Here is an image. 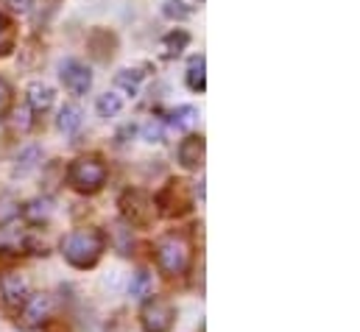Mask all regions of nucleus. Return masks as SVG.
<instances>
[{
	"instance_id": "1",
	"label": "nucleus",
	"mask_w": 360,
	"mask_h": 332,
	"mask_svg": "<svg viewBox=\"0 0 360 332\" xmlns=\"http://www.w3.org/2000/svg\"><path fill=\"white\" fill-rule=\"evenodd\" d=\"M101 251H103V235L98 229H79V232L65 235V241H62L65 260L76 268H92L98 262Z\"/></svg>"
},
{
	"instance_id": "10",
	"label": "nucleus",
	"mask_w": 360,
	"mask_h": 332,
	"mask_svg": "<svg viewBox=\"0 0 360 332\" xmlns=\"http://www.w3.org/2000/svg\"><path fill=\"white\" fill-rule=\"evenodd\" d=\"M179 162L187 170H195L204 162V137H187L179 146Z\"/></svg>"
},
{
	"instance_id": "17",
	"label": "nucleus",
	"mask_w": 360,
	"mask_h": 332,
	"mask_svg": "<svg viewBox=\"0 0 360 332\" xmlns=\"http://www.w3.org/2000/svg\"><path fill=\"white\" fill-rule=\"evenodd\" d=\"M14 39H17V34H14V23H11L8 17H3V14H0V56L11 53Z\"/></svg>"
},
{
	"instance_id": "14",
	"label": "nucleus",
	"mask_w": 360,
	"mask_h": 332,
	"mask_svg": "<svg viewBox=\"0 0 360 332\" xmlns=\"http://www.w3.org/2000/svg\"><path fill=\"white\" fill-rule=\"evenodd\" d=\"M187 42H190V37H187L184 31H174V34H168V37L162 39V53H165V56H179L181 51L187 48Z\"/></svg>"
},
{
	"instance_id": "16",
	"label": "nucleus",
	"mask_w": 360,
	"mask_h": 332,
	"mask_svg": "<svg viewBox=\"0 0 360 332\" xmlns=\"http://www.w3.org/2000/svg\"><path fill=\"white\" fill-rule=\"evenodd\" d=\"M148 290H151V276H148V271H137V274L131 276V282H129V296H131V299H143V296H148Z\"/></svg>"
},
{
	"instance_id": "4",
	"label": "nucleus",
	"mask_w": 360,
	"mask_h": 332,
	"mask_svg": "<svg viewBox=\"0 0 360 332\" xmlns=\"http://www.w3.org/2000/svg\"><path fill=\"white\" fill-rule=\"evenodd\" d=\"M120 210H123V215H126V221H129L131 226H148L151 218H154V201H151L146 193H140V190L123 193Z\"/></svg>"
},
{
	"instance_id": "26",
	"label": "nucleus",
	"mask_w": 360,
	"mask_h": 332,
	"mask_svg": "<svg viewBox=\"0 0 360 332\" xmlns=\"http://www.w3.org/2000/svg\"><path fill=\"white\" fill-rule=\"evenodd\" d=\"M14 11H20V14H28L31 11V6H34V0H6Z\"/></svg>"
},
{
	"instance_id": "25",
	"label": "nucleus",
	"mask_w": 360,
	"mask_h": 332,
	"mask_svg": "<svg viewBox=\"0 0 360 332\" xmlns=\"http://www.w3.org/2000/svg\"><path fill=\"white\" fill-rule=\"evenodd\" d=\"M14 120V126H20V129H28L31 126V117H28V109H14V115H11Z\"/></svg>"
},
{
	"instance_id": "8",
	"label": "nucleus",
	"mask_w": 360,
	"mask_h": 332,
	"mask_svg": "<svg viewBox=\"0 0 360 332\" xmlns=\"http://www.w3.org/2000/svg\"><path fill=\"white\" fill-rule=\"evenodd\" d=\"M62 84L73 92V95H87V89L92 87V73L87 65H82V62H76V59H68L65 65H62Z\"/></svg>"
},
{
	"instance_id": "2",
	"label": "nucleus",
	"mask_w": 360,
	"mask_h": 332,
	"mask_svg": "<svg viewBox=\"0 0 360 332\" xmlns=\"http://www.w3.org/2000/svg\"><path fill=\"white\" fill-rule=\"evenodd\" d=\"M190 241L181 232H171L157 243V262L165 276H181L190 268Z\"/></svg>"
},
{
	"instance_id": "3",
	"label": "nucleus",
	"mask_w": 360,
	"mask_h": 332,
	"mask_svg": "<svg viewBox=\"0 0 360 332\" xmlns=\"http://www.w3.org/2000/svg\"><path fill=\"white\" fill-rule=\"evenodd\" d=\"M68 181L79 190V193H95L103 187L106 181V165L95 157H84V160H76L73 165L68 167Z\"/></svg>"
},
{
	"instance_id": "13",
	"label": "nucleus",
	"mask_w": 360,
	"mask_h": 332,
	"mask_svg": "<svg viewBox=\"0 0 360 332\" xmlns=\"http://www.w3.org/2000/svg\"><path fill=\"white\" fill-rule=\"evenodd\" d=\"M204 56H195L193 62H190V68H187V87L190 89H195V92H204V87H207V82H204Z\"/></svg>"
},
{
	"instance_id": "11",
	"label": "nucleus",
	"mask_w": 360,
	"mask_h": 332,
	"mask_svg": "<svg viewBox=\"0 0 360 332\" xmlns=\"http://www.w3.org/2000/svg\"><path fill=\"white\" fill-rule=\"evenodd\" d=\"M28 106L37 112H48L53 106V89L48 84H31L28 87Z\"/></svg>"
},
{
	"instance_id": "23",
	"label": "nucleus",
	"mask_w": 360,
	"mask_h": 332,
	"mask_svg": "<svg viewBox=\"0 0 360 332\" xmlns=\"http://www.w3.org/2000/svg\"><path fill=\"white\" fill-rule=\"evenodd\" d=\"M165 14H168L171 20H184V17L190 14V8H184L181 0H165Z\"/></svg>"
},
{
	"instance_id": "24",
	"label": "nucleus",
	"mask_w": 360,
	"mask_h": 332,
	"mask_svg": "<svg viewBox=\"0 0 360 332\" xmlns=\"http://www.w3.org/2000/svg\"><path fill=\"white\" fill-rule=\"evenodd\" d=\"M11 103V87L6 84V79H0V112H6Z\"/></svg>"
},
{
	"instance_id": "12",
	"label": "nucleus",
	"mask_w": 360,
	"mask_h": 332,
	"mask_svg": "<svg viewBox=\"0 0 360 332\" xmlns=\"http://www.w3.org/2000/svg\"><path fill=\"white\" fill-rule=\"evenodd\" d=\"M56 126H59L65 134H73V132L82 126V109H79V106H73V103H68V106L59 112Z\"/></svg>"
},
{
	"instance_id": "6",
	"label": "nucleus",
	"mask_w": 360,
	"mask_h": 332,
	"mask_svg": "<svg viewBox=\"0 0 360 332\" xmlns=\"http://www.w3.org/2000/svg\"><path fill=\"white\" fill-rule=\"evenodd\" d=\"M157 204L162 207L165 215H181V212H187L190 210V187H187V181H181V179L168 181V187L160 193Z\"/></svg>"
},
{
	"instance_id": "22",
	"label": "nucleus",
	"mask_w": 360,
	"mask_h": 332,
	"mask_svg": "<svg viewBox=\"0 0 360 332\" xmlns=\"http://www.w3.org/2000/svg\"><path fill=\"white\" fill-rule=\"evenodd\" d=\"M143 140H146V143H162V140H165L162 123H160V120H148V123L143 126Z\"/></svg>"
},
{
	"instance_id": "15",
	"label": "nucleus",
	"mask_w": 360,
	"mask_h": 332,
	"mask_svg": "<svg viewBox=\"0 0 360 332\" xmlns=\"http://www.w3.org/2000/svg\"><path fill=\"white\" fill-rule=\"evenodd\" d=\"M120 109H123L120 95L106 92V95H101V98H98V115H101V117H115Z\"/></svg>"
},
{
	"instance_id": "5",
	"label": "nucleus",
	"mask_w": 360,
	"mask_h": 332,
	"mask_svg": "<svg viewBox=\"0 0 360 332\" xmlns=\"http://www.w3.org/2000/svg\"><path fill=\"white\" fill-rule=\"evenodd\" d=\"M140 321H143L146 332H168L174 327V307L165 299H151V302H146Z\"/></svg>"
},
{
	"instance_id": "18",
	"label": "nucleus",
	"mask_w": 360,
	"mask_h": 332,
	"mask_svg": "<svg viewBox=\"0 0 360 332\" xmlns=\"http://www.w3.org/2000/svg\"><path fill=\"white\" fill-rule=\"evenodd\" d=\"M39 157H42V154H39V148H37V146L25 148V151H22V154L17 157V165H14V173H20V176H22V173L34 170V167H37V162H39Z\"/></svg>"
},
{
	"instance_id": "21",
	"label": "nucleus",
	"mask_w": 360,
	"mask_h": 332,
	"mask_svg": "<svg viewBox=\"0 0 360 332\" xmlns=\"http://www.w3.org/2000/svg\"><path fill=\"white\" fill-rule=\"evenodd\" d=\"M193 120H195V109L193 106H176L171 112V126L174 129H190Z\"/></svg>"
},
{
	"instance_id": "20",
	"label": "nucleus",
	"mask_w": 360,
	"mask_h": 332,
	"mask_svg": "<svg viewBox=\"0 0 360 332\" xmlns=\"http://www.w3.org/2000/svg\"><path fill=\"white\" fill-rule=\"evenodd\" d=\"M25 218L28 221H42V218H48L51 215V201L48 198H37V201H31V204H25Z\"/></svg>"
},
{
	"instance_id": "19",
	"label": "nucleus",
	"mask_w": 360,
	"mask_h": 332,
	"mask_svg": "<svg viewBox=\"0 0 360 332\" xmlns=\"http://www.w3.org/2000/svg\"><path fill=\"white\" fill-rule=\"evenodd\" d=\"M140 82H143V73H140V70H120V73H117V79H115V84H117V87H123L129 95H137Z\"/></svg>"
},
{
	"instance_id": "9",
	"label": "nucleus",
	"mask_w": 360,
	"mask_h": 332,
	"mask_svg": "<svg viewBox=\"0 0 360 332\" xmlns=\"http://www.w3.org/2000/svg\"><path fill=\"white\" fill-rule=\"evenodd\" d=\"M0 299L8 307H20L28 299V282L20 274H6L0 279Z\"/></svg>"
},
{
	"instance_id": "7",
	"label": "nucleus",
	"mask_w": 360,
	"mask_h": 332,
	"mask_svg": "<svg viewBox=\"0 0 360 332\" xmlns=\"http://www.w3.org/2000/svg\"><path fill=\"white\" fill-rule=\"evenodd\" d=\"M48 313H51V299H48L45 293L28 296V299L22 302V310H20L17 324H20L22 330H39V327L45 324Z\"/></svg>"
}]
</instances>
